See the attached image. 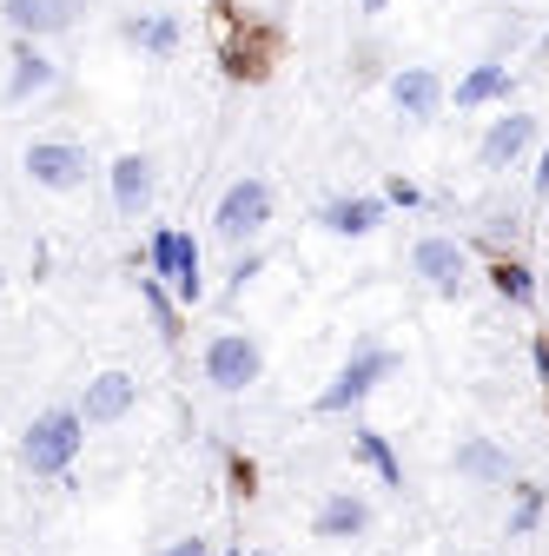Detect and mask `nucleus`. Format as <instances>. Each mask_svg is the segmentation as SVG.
I'll return each instance as SVG.
<instances>
[{"mask_svg": "<svg viewBox=\"0 0 549 556\" xmlns=\"http://www.w3.org/2000/svg\"><path fill=\"white\" fill-rule=\"evenodd\" d=\"M371 497L365 491H324L318 497V510H311V536L318 543H358L365 530H371Z\"/></svg>", "mask_w": 549, "mask_h": 556, "instance_id": "ddd939ff", "label": "nucleus"}, {"mask_svg": "<svg viewBox=\"0 0 549 556\" xmlns=\"http://www.w3.org/2000/svg\"><path fill=\"white\" fill-rule=\"evenodd\" d=\"M106 186H113V213H119L126 226H140V219L153 213V192H159L153 153H119V160L106 166Z\"/></svg>", "mask_w": 549, "mask_h": 556, "instance_id": "6e6552de", "label": "nucleus"}, {"mask_svg": "<svg viewBox=\"0 0 549 556\" xmlns=\"http://www.w3.org/2000/svg\"><path fill=\"white\" fill-rule=\"evenodd\" d=\"M199 371H205V384H213V391L239 397V391H252V384L265 378V344H258L252 331L226 325V331H213V338H205V352H199Z\"/></svg>", "mask_w": 549, "mask_h": 556, "instance_id": "7ed1b4c3", "label": "nucleus"}, {"mask_svg": "<svg viewBox=\"0 0 549 556\" xmlns=\"http://www.w3.org/2000/svg\"><path fill=\"white\" fill-rule=\"evenodd\" d=\"M391 8V0H358V14H384Z\"/></svg>", "mask_w": 549, "mask_h": 556, "instance_id": "cd10ccee", "label": "nucleus"}, {"mask_svg": "<svg viewBox=\"0 0 549 556\" xmlns=\"http://www.w3.org/2000/svg\"><path fill=\"white\" fill-rule=\"evenodd\" d=\"M529 147H536V113L503 106V119H490L484 139H476V166H484V173H510Z\"/></svg>", "mask_w": 549, "mask_h": 556, "instance_id": "f8f14e48", "label": "nucleus"}, {"mask_svg": "<svg viewBox=\"0 0 549 556\" xmlns=\"http://www.w3.org/2000/svg\"><path fill=\"white\" fill-rule=\"evenodd\" d=\"M258 271H265V252H239V258H232V271H226V299H239Z\"/></svg>", "mask_w": 549, "mask_h": 556, "instance_id": "5701e85b", "label": "nucleus"}, {"mask_svg": "<svg viewBox=\"0 0 549 556\" xmlns=\"http://www.w3.org/2000/svg\"><path fill=\"white\" fill-rule=\"evenodd\" d=\"M140 299H146V312H153V325H159V338L173 344L179 338V299H173V286H166V278H140Z\"/></svg>", "mask_w": 549, "mask_h": 556, "instance_id": "4be33fe9", "label": "nucleus"}, {"mask_svg": "<svg viewBox=\"0 0 549 556\" xmlns=\"http://www.w3.org/2000/svg\"><path fill=\"white\" fill-rule=\"evenodd\" d=\"M397 365H404V358L391 352V344H358V352L331 371V384L318 391V404H311V410H318V417H345V410H358L378 384H391V378H397Z\"/></svg>", "mask_w": 549, "mask_h": 556, "instance_id": "f03ea898", "label": "nucleus"}, {"mask_svg": "<svg viewBox=\"0 0 549 556\" xmlns=\"http://www.w3.org/2000/svg\"><path fill=\"white\" fill-rule=\"evenodd\" d=\"M536 192H542V205H549V153H542V166H536Z\"/></svg>", "mask_w": 549, "mask_h": 556, "instance_id": "bb28decb", "label": "nucleus"}, {"mask_svg": "<svg viewBox=\"0 0 549 556\" xmlns=\"http://www.w3.org/2000/svg\"><path fill=\"white\" fill-rule=\"evenodd\" d=\"M80 451H87V417H80L74 404L40 410L34 425L21 431V470H27V477H66Z\"/></svg>", "mask_w": 549, "mask_h": 556, "instance_id": "f257e3e1", "label": "nucleus"}, {"mask_svg": "<svg viewBox=\"0 0 549 556\" xmlns=\"http://www.w3.org/2000/svg\"><path fill=\"white\" fill-rule=\"evenodd\" d=\"M352 451H358V464H371V470H378L384 491H404V464H397V451H391V438H384V431L358 425V431H352Z\"/></svg>", "mask_w": 549, "mask_h": 556, "instance_id": "6ab92c4d", "label": "nucleus"}, {"mask_svg": "<svg viewBox=\"0 0 549 556\" xmlns=\"http://www.w3.org/2000/svg\"><path fill=\"white\" fill-rule=\"evenodd\" d=\"M239 556H279V549H239Z\"/></svg>", "mask_w": 549, "mask_h": 556, "instance_id": "c85d7f7f", "label": "nucleus"}, {"mask_svg": "<svg viewBox=\"0 0 549 556\" xmlns=\"http://www.w3.org/2000/svg\"><path fill=\"white\" fill-rule=\"evenodd\" d=\"M484 278H490V292H497L503 305H536V271H529L523 258H497Z\"/></svg>", "mask_w": 549, "mask_h": 556, "instance_id": "412c9836", "label": "nucleus"}, {"mask_svg": "<svg viewBox=\"0 0 549 556\" xmlns=\"http://www.w3.org/2000/svg\"><path fill=\"white\" fill-rule=\"evenodd\" d=\"M21 173L40 192H80L93 179V153L80 147V139H27V147H21Z\"/></svg>", "mask_w": 549, "mask_h": 556, "instance_id": "39448f33", "label": "nucleus"}, {"mask_svg": "<svg viewBox=\"0 0 549 556\" xmlns=\"http://www.w3.org/2000/svg\"><path fill=\"white\" fill-rule=\"evenodd\" d=\"M384 213H391L384 192H337V199L318 205V226H324L331 239H371V232L384 226Z\"/></svg>", "mask_w": 549, "mask_h": 556, "instance_id": "4468645a", "label": "nucleus"}, {"mask_svg": "<svg viewBox=\"0 0 549 556\" xmlns=\"http://www.w3.org/2000/svg\"><path fill=\"white\" fill-rule=\"evenodd\" d=\"M166 286H173L179 305H199L205 299V258H199V239L192 232H173V278H166Z\"/></svg>", "mask_w": 549, "mask_h": 556, "instance_id": "a211bd4d", "label": "nucleus"}, {"mask_svg": "<svg viewBox=\"0 0 549 556\" xmlns=\"http://www.w3.org/2000/svg\"><path fill=\"white\" fill-rule=\"evenodd\" d=\"M510 87H516V66H503V60H476L470 74L450 87V106H457V113H484V106H503Z\"/></svg>", "mask_w": 549, "mask_h": 556, "instance_id": "2eb2a0df", "label": "nucleus"}, {"mask_svg": "<svg viewBox=\"0 0 549 556\" xmlns=\"http://www.w3.org/2000/svg\"><path fill=\"white\" fill-rule=\"evenodd\" d=\"M87 0H0V21L14 40H53L66 27H80Z\"/></svg>", "mask_w": 549, "mask_h": 556, "instance_id": "9b49d317", "label": "nucleus"}, {"mask_svg": "<svg viewBox=\"0 0 549 556\" xmlns=\"http://www.w3.org/2000/svg\"><path fill=\"white\" fill-rule=\"evenodd\" d=\"M119 40H126L132 53H153V60H166V53H179L186 27H179L173 14H126V21H119Z\"/></svg>", "mask_w": 549, "mask_h": 556, "instance_id": "f3484780", "label": "nucleus"}, {"mask_svg": "<svg viewBox=\"0 0 549 556\" xmlns=\"http://www.w3.org/2000/svg\"><path fill=\"white\" fill-rule=\"evenodd\" d=\"M384 93H391V106H397L410 126H431V119L450 106V87H444V74H437V66H397Z\"/></svg>", "mask_w": 549, "mask_h": 556, "instance_id": "9d476101", "label": "nucleus"}, {"mask_svg": "<svg viewBox=\"0 0 549 556\" xmlns=\"http://www.w3.org/2000/svg\"><path fill=\"white\" fill-rule=\"evenodd\" d=\"M153 556H213V543H205L199 530H186V536H173V543H159Z\"/></svg>", "mask_w": 549, "mask_h": 556, "instance_id": "393cba45", "label": "nucleus"}, {"mask_svg": "<svg viewBox=\"0 0 549 556\" xmlns=\"http://www.w3.org/2000/svg\"><path fill=\"white\" fill-rule=\"evenodd\" d=\"M450 464H457V477H470V483H510V457H503V444L484 438V431H463L457 451H450Z\"/></svg>", "mask_w": 549, "mask_h": 556, "instance_id": "dca6fc26", "label": "nucleus"}, {"mask_svg": "<svg viewBox=\"0 0 549 556\" xmlns=\"http://www.w3.org/2000/svg\"><path fill=\"white\" fill-rule=\"evenodd\" d=\"M0 286H8V271H0Z\"/></svg>", "mask_w": 549, "mask_h": 556, "instance_id": "c756f323", "label": "nucleus"}, {"mask_svg": "<svg viewBox=\"0 0 549 556\" xmlns=\"http://www.w3.org/2000/svg\"><path fill=\"white\" fill-rule=\"evenodd\" d=\"M384 199L404 205V213H418V205H424V186H418V179H404V173H391V179H384Z\"/></svg>", "mask_w": 549, "mask_h": 556, "instance_id": "b1692460", "label": "nucleus"}, {"mask_svg": "<svg viewBox=\"0 0 549 556\" xmlns=\"http://www.w3.org/2000/svg\"><path fill=\"white\" fill-rule=\"evenodd\" d=\"M410 271H418L437 299H463V292L476 286V271H470V245H463V239H444V232H424L418 245H410Z\"/></svg>", "mask_w": 549, "mask_h": 556, "instance_id": "423d86ee", "label": "nucleus"}, {"mask_svg": "<svg viewBox=\"0 0 549 556\" xmlns=\"http://www.w3.org/2000/svg\"><path fill=\"white\" fill-rule=\"evenodd\" d=\"M132 404H140V378L132 371H93L87 384H80V397H74V410L87 417V431H106V425H126L132 417Z\"/></svg>", "mask_w": 549, "mask_h": 556, "instance_id": "0eeeda50", "label": "nucleus"}, {"mask_svg": "<svg viewBox=\"0 0 549 556\" xmlns=\"http://www.w3.org/2000/svg\"><path fill=\"white\" fill-rule=\"evenodd\" d=\"M536 371H542V384H549V338H536Z\"/></svg>", "mask_w": 549, "mask_h": 556, "instance_id": "a878e982", "label": "nucleus"}, {"mask_svg": "<svg viewBox=\"0 0 549 556\" xmlns=\"http://www.w3.org/2000/svg\"><path fill=\"white\" fill-rule=\"evenodd\" d=\"M53 87H60V60H47L40 40H14L8 80H0V100H8V106H27V100H47Z\"/></svg>", "mask_w": 549, "mask_h": 556, "instance_id": "1a4fd4ad", "label": "nucleus"}, {"mask_svg": "<svg viewBox=\"0 0 549 556\" xmlns=\"http://www.w3.org/2000/svg\"><path fill=\"white\" fill-rule=\"evenodd\" d=\"M542 510H549V497H542V483H510V510H503V536H510V543L536 536Z\"/></svg>", "mask_w": 549, "mask_h": 556, "instance_id": "aec40b11", "label": "nucleus"}, {"mask_svg": "<svg viewBox=\"0 0 549 556\" xmlns=\"http://www.w3.org/2000/svg\"><path fill=\"white\" fill-rule=\"evenodd\" d=\"M271 186L258 179V173H239L226 192H219V205H213V232L226 239V245H252L265 226H271Z\"/></svg>", "mask_w": 549, "mask_h": 556, "instance_id": "20e7f679", "label": "nucleus"}]
</instances>
